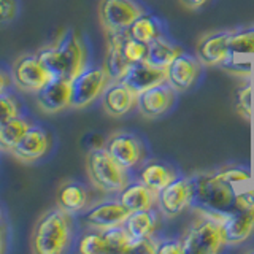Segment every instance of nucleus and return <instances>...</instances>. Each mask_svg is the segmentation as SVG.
<instances>
[{
    "label": "nucleus",
    "mask_w": 254,
    "mask_h": 254,
    "mask_svg": "<svg viewBox=\"0 0 254 254\" xmlns=\"http://www.w3.org/2000/svg\"><path fill=\"white\" fill-rule=\"evenodd\" d=\"M37 56L53 78L73 79L89 65L87 45L75 30H65L56 42L40 48Z\"/></svg>",
    "instance_id": "f257e3e1"
},
{
    "label": "nucleus",
    "mask_w": 254,
    "mask_h": 254,
    "mask_svg": "<svg viewBox=\"0 0 254 254\" xmlns=\"http://www.w3.org/2000/svg\"><path fill=\"white\" fill-rule=\"evenodd\" d=\"M75 242L73 214L59 206L45 211L32 230L30 250L37 254H62L70 251Z\"/></svg>",
    "instance_id": "f03ea898"
},
{
    "label": "nucleus",
    "mask_w": 254,
    "mask_h": 254,
    "mask_svg": "<svg viewBox=\"0 0 254 254\" xmlns=\"http://www.w3.org/2000/svg\"><path fill=\"white\" fill-rule=\"evenodd\" d=\"M195 210V208H194ZM197 218L180 237L183 254H216L224 250L221 214L214 211L195 210Z\"/></svg>",
    "instance_id": "7ed1b4c3"
},
{
    "label": "nucleus",
    "mask_w": 254,
    "mask_h": 254,
    "mask_svg": "<svg viewBox=\"0 0 254 254\" xmlns=\"http://www.w3.org/2000/svg\"><path fill=\"white\" fill-rule=\"evenodd\" d=\"M86 172L91 185L105 194H119L133 175L108 154L105 148H94L86 157Z\"/></svg>",
    "instance_id": "20e7f679"
},
{
    "label": "nucleus",
    "mask_w": 254,
    "mask_h": 254,
    "mask_svg": "<svg viewBox=\"0 0 254 254\" xmlns=\"http://www.w3.org/2000/svg\"><path fill=\"white\" fill-rule=\"evenodd\" d=\"M194 180L195 190L192 208L214 213H226L234 208L235 186L219 180L213 173H197L194 175Z\"/></svg>",
    "instance_id": "39448f33"
},
{
    "label": "nucleus",
    "mask_w": 254,
    "mask_h": 254,
    "mask_svg": "<svg viewBox=\"0 0 254 254\" xmlns=\"http://www.w3.org/2000/svg\"><path fill=\"white\" fill-rule=\"evenodd\" d=\"M108 154L115 159L118 164H121L126 170L135 175L140 167L148 161L149 149L146 141L140 135L133 132H115L107 138L105 145Z\"/></svg>",
    "instance_id": "423d86ee"
},
{
    "label": "nucleus",
    "mask_w": 254,
    "mask_h": 254,
    "mask_svg": "<svg viewBox=\"0 0 254 254\" xmlns=\"http://www.w3.org/2000/svg\"><path fill=\"white\" fill-rule=\"evenodd\" d=\"M111 83V78L103 65H87L81 73L70 79L71 102L70 108L83 110L97 102L107 86Z\"/></svg>",
    "instance_id": "0eeeda50"
},
{
    "label": "nucleus",
    "mask_w": 254,
    "mask_h": 254,
    "mask_svg": "<svg viewBox=\"0 0 254 254\" xmlns=\"http://www.w3.org/2000/svg\"><path fill=\"white\" fill-rule=\"evenodd\" d=\"M146 8L140 0H100L99 21L105 32H127Z\"/></svg>",
    "instance_id": "6e6552de"
},
{
    "label": "nucleus",
    "mask_w": 254,
    "mask_h": 254,
    "mask_svg": "<svg viewBox=\"0 0 254 254\" xmlns=\"http://www.w3.org/2000/svg\"><path fill=\"white\" fill-rule=\"evenodd\" d=\"M195 180L192 177H181L178 175L169 186L157 192V208L165 218L173 219L180 216L194 202Z\"/></svg>",
    "instance_id": "1a4fd4ad"
},
{
    "label": "nucleus",
    "mask_w": 254,
    "mask_h": 254,
    "mask_svg": "<svg viewBox=\"0 0 254 254\" xmlns=\"http://www.w3.org/2000/svg\"><path fill=\"white\" fill-rule=\"evenodd\" d=\"M11 79L16 89L27 94H37L53 79V75L38 59L37 54H22L13 62Z\"/></svg>",
    "instance_id": "9d476101"
},
{
    "label": "nucleus",
    "mask_w": 254,
    "mask_h": 254,
    "mask_svg": "<svg viewBox=\"0 0 254 254\" xmlns=\"http://www.w3.org/2000/svg\"><path fill=\"white\" fill-rule=\"evenodd\" d=\"M202 62L195 54L183 51L175 61L167 67V83H169L177 94L188 92L197 84L202 76Z\"/></svg>",
    "instance_id": "9b49d317"
},
{
    "label": "nucleus",
    "mask_w": 254,
    "mask_h": 254,
    "mask_svg": "<svg viewBox=\"0 0 254 254\" xmlns=\"http://www.w3.org/2000/svg\"><path fill=\"white\" fill-rule=\"evenodd\" d=\"M53 146V137L45 127L32 124L30 129L24 133L16 148L11 151V156L22 164H34L43 159Z\"/></svg>",
    "instance_id": "f8f14e48"
},
{
    "label": "nucleus",
    "mask_w": 254,
    "mask_h": 254,
    "mask_svg": "<svg viewBox=\"0 0 254 254\" xmlns=\"http://www.w3.org/2000/svg\"><path fill=\"white\" fill-rule=\"evenodd\" d=\"M175 102H177V91L164 81L140 92L137 97V108L145 118L156 119L169 113Z\"/></svg>",
    "instance_id": "ddd939ff"
},
{
    "label": "nucleus",
    "mask_w": 254,
    "mask_h": 254,
    "mask_svg": "<svg viewBox=\"0 0 254 254\" xmlns=\"http://www.w3.org/2000/svg\"><path fill=\"white\" fill-rule=\"evenodd\" d=\"M37 107L46 115H56L70 108L71 91L70 79L65 78H53L50 83L45 84L35 94Z\"/></svg>",
    "instance_id": "4468645a"
},
{
    "label": "nucleus",
    "mask_w": 254,
    "mask_h": 254,
    "mask_svg": "<svg viewBox=\"0 0 254 254\" xmlns=\"http://www.w3.org/2000/svg\"><path fill=\"white\" fill-rule=\"evenodd\" d=\"M138 94L132 91L123 81H111L105 92L102 94L100 102L103 111L111 118H123L129 115L137 107Z\"/></svg>",
    "instance_id": "2eb2a0df"
},
{
    "label": "nucleus",
    "mask_w": 254,
    "mask_h": 254,
    "mask_svg": "<svg viewBox=\"0 0 254 254\" xmlns=\"http://www.w3.org/2000/svg\"><path fill=\"white\" fill-rule=\"evenodd\" d=\"M232 30L211 32L203 35L195 46V56L203 67H221L229 56V37Z\"/></svg>",
    "instance_id": "dca6fc26"
},
{
    "label": "nucleus",
    "mask_w": 254,
    "mask_h": 254,
    "mask_svg": "<svg viewBox=\"0 0 254 254\" xmlns=\"http://www.w3.org/2000/svg\"><path fill=\"white\" fill-rule=\"evenodd\" d=\"M129 214L130 211L119 202V198H116V200H102L84 213V222L91 229L103 230L124 224Z\"/></svg>",
    "instance_id": "f3484780"
},
{
    "label": "nucleus",
    "mask_w": 254,
    "mask_h": 254,
    "mask_svg": "<svg viewBox=\"0 0 254 254\" xmlns=\"http://www.w3.org/2000/svg\"><path fill=\"white\" fill-rule=\"evenodd\" d=\"M221 224L226 245H242L254 234V214L230 210L221 214Z\"/></svg>",
    "instance_id": "a211bd4d"
},
{
    "label": "nucleus",
    "mask_w": 254,
    "mask_h": 254,
    "mask_svg": "<svg viewBox=\"0 0 254 254\" xmlns=\"http://www.w3.org/2000/svg\"><path fill=\"white\" fill-rule=\"evenodd\" d=\"M135 175H137V180L140 183H143L146 188L157 194L159 190L169 186L180 173L169 162L159 161V159H148Z\"/></svg>",
    "instance_id": "6ab92c4d"
},
{
    "label": "nucleus",
    "mask_w": 254,
    "mask_h": 254,
    "mask_svg": "<svg viewBox=\"0 0 254 254\" xmlns=\"http://www.w3.org/2000/svg\"><path fill=\"white\" fill-rule=\"evenodd\" d=\"M107 35V53L103 59V67L110 75L111 81H119L126 75L132 64L127 61L123 51V43L127 32H105Z\"/></svg>",
    "instance_id": "aec40b11"
},
{
    "label": "nucleus",
    "mask_w": 254,
    "mask_h": 254,
    "mask_svg": "<svg viewBox=\"0 0 254 254\" xmlns=\"http://www.w3.org/2000/svg\"><path fill=\"white\" fill-rule=\"evenodd\" d=\"M119 81H123L132 91L140 94L159 83L167 81V73L165 70L156 68L153 65H149L146 61H143L138 64H132L129 70L126 71V75L123 76V79H119Z\"/></svg>",
    "instance_id": "412c9836"
},
{
    "label": "nucleus",
    "mask_w": 254,
    "mask_h": 254,
    "mask_svg": "<svg viewBox=\"0 0 254 254\" xmlns=\"http://www.w3.org/2000/svg\"><path fill=\"white\" fill-rule=\"evenodd\" d=\"M89 205V190L81 181H64L56 194V206L70 214H78Z\"/></svg>",
    "instance_id": "4be33fe9"
},
{
    "label": "nucleus",
    "mask_w": 254,
    "mask_h": 254,
    "mask_svg": "<svg viewBox=\"0 0 254 254\" xmlns=\"http://www.w3.org/2000/svg\"><path fill=\"white\" fill-rule=\"evenodd\" d=\"M119 202H121L127 210L130 213L137 211V210H148V208H154L156 200H157V194L153 192L149 188H146L143 183L138 180L130 181L121 192L118 194Z\"/></svg>",
    "instance_id": "5701e85b"
},
{
    "label": "nucleus",
    "mask_w": 254,
    "mask_h": 254,
    "mask_svg": "<svg viewBox=\"0 0 254 254\" xmlns=\"http://www.w3.org/2000/svg\"><path fill=\"white\" fill-rule=\"evenodd\" d=\"M183 51L185 50H183L180 45L175 43L172 38H169L167 35H161L148 45L146 62L156 68L167 70V67H169L175 61V58L180 56Z\"/></svg>",
    "instance_id": "b1692460"
},
{
    "label": "nucleus",
    "mask_w": 254,
    "mask_h": 254,
    "mask_svg": "<svg viewBox=\"0 0 254 254\" xmlns=\"http://www.w3.org/2000/svg\"><path fill=\"white\" fill-rule=\"evenodd\" d=\"M159 213L161 211H157L156 208L132 211L129 216H127L124 226L135 240L154 235L157 224H159Z\"/></svg>",
    "instance_id": "393cba45"
},
{
    "label": "nucleus",
    "mask_w": 254,
    "mask_h": 254,
    "mask_svg": "<svg viewBox=\"0 0 254 254\" xmlns=\"http://www.w3.org/2000/svg\"><path fill=\"white\" fill-rule=\"evenodd\" d=\"M127 34L133 38L140 40L143 43L149 45L157 37L167 35V27H165V22L159 18V16L146 11L132 24L129 30H127Z\"/></svg>",
    "instance_id": "a878e982"
},
{
    "label": "nucleus",
    "mask_w": 254,
    "mask_h": 254,
    "mask_svg": "<svg viewBox=\"0 0 254 254\" xmlns=\"http://www.w3.org/2000/svg\"><path fill=\"white\" fill-rule=\"evenodd\" d=\"M30 119L26 115H21L0 127V153L11 154V151L24 137V133L30 129Z\"/></svg>",
    "instance_id": "bb28decb"
},
{
    "label": "nucleus",
    "mask_w": 254,
    "mask_h": 254,
    "mask_svg": "<svg viewBox=\"0 0 254 254\" xmlns=\"http://www.w3.org/2000/svg\"><path fill=\"white\" fill-rule=\"evenodd\" d=\"M102 234L108 245L110 253H130L137 248L138 240H135L124 224L103 229Z\"/></svg>",
    "instance_id": "cd10ccee"
},
{
    "label": "nucleus",
    "mask_w": 254,
    "mask_h": 254,
    "mask_svg": "<svg viewBox=\"0 0 254 254\" xmlns=\"http://www.w3.org/2000/svg\"><path fill=\"white\" fill-rule=\"evenodd\" d=\"M229 51L230 54L254 56V24L230 32Z\"/></svg>",
    "instance_id": "c85d7f7f"
},
{
    "label": "nucleus",
    "mask_w": 254,
    "mask_h": 254,
    "mask_svg": "<svg viewBox=\"0 0 254 254\" xmlns=\"http://www.w3.org/2000/svg\"><path fill=\"white\" fill-rule=\"evenodd\" d=\"M76 250L81 254H107V253H110L102 230L91 229V227H89V230L83 232L81 237L78 238Z\"/></svg>",
    "instance_id": "c756f323"
},
{
    "label": "nucleus",
    "mask_w": 254,
    "mask_h": 254,
    "mask_svg": "<svg viewBox=\"0 0 254 254\" xmlns=\"http://www.w3.org/2000/svg\"><path fill=\"white\" fill-rule=\"evenodd\" d=\"M213 175L232 186H243L251 183V172L248 167L243 165H226L222 169L213 172Z\"/></svg>",
    "instance_id": "7c9ffc66"
},
{
    "label": "nucleus",
    "mask_w": 254,
    "mask_h": 254,
    "mask_svg": "<svg viewBox=\"0 0 254 254\" xmlns=\"http://www.w3.org/2000/svg\"><path fill=\"white\" fill-rule=\"evenodd\" d=\"M22 115V107L19 100L8 91L0 94V127H3L6 123L13 121L14 118Z\"/></svg>",
    "instance_id": "2f4dec72"
},
{
    "label": "nucleus",
    "mask_w": 254,
    "mask_h": 254,
    "mask_svg": "<svg viewBox=\"0 0 254 254\" xmlns=\"http://www.w3.org/2000/svg\"><path fill=\"white\" fill-rule=\"evenodd\" d=\"M123 51L126 54L127 61H129L130 64H138V62L146 61L148 45L127 34L124 38V43H123Z\"/></svg>",
    "instance_id": "473e14b6"
},
{
    "label": "nucleus",
    "mask_w": 254,
    "mask_h": 254,
    "mask_svg": "<svg viewBox=\"0 0 254 254\" xmlns=\"http://www.w3.org/2000/svg\"><path fill=\"white\" fill-rule=\"evenodd\" d=\"M248 56H240V54H230L229 58L222 62L221 68H224L226 71L232 75L238 76H251L253 71V62L250 59H246Z\"/></svg>",
    "instance_id": "72a5a7b5"
},
{
    "label": "nucleus",
    "mask_w": 254,
    "mask_h": 254,
    "mask_svg": "<svg viewBox=\"0 0 254 254\" xmlns=\"http://www.w3.org/2000/svg\"><path fill=\"white\" fill-rule=\"evenodd\" d=\"M235 110L238 115L246 119V121L251 119V84L250 81L245 86L238 87V91L235 92Z\"/></svg>",
    "instance_id": "f704fd0d"
},
{
    "label": "nucleus",
    "mask_w": 254,
    "mask_h": 254,
    "mask_svg": "<svg viewBox=\"0 0 254 254\" xmlns=\"http://www.w3.org/2000/svg\"><path fill=\"white\" fill-rule=\"evenodd\" d=\"M232 210L254 214V188H245L242 190H237Z\"/></svg>",
    "instance_id": "c9c22d12"
},
{
    "label": "nucleus",
    "mask_w": 254,
    "mask_h": 254,
    "mask_svg": "<svg viewBox=\"0 0 254 254\" xmlns=\"http://www.w3.org/2000/svg\"><path fill=\"white\" fill-rule=\"evenodd\" d=\"M19 14L18 0H0V26L13 22Z\"/></svg>",
    "instance_id": "e433bc0d"
},
{
    "label": "nucleus",
    "mask_w": 254,
    "mask_h": 254,
    "mask_svg": "<svg viewBox=\"0 0 254 254\" xmlns=\"http://www.w3.org/2000/svg\"><path fill=\"white\" fill-rule=\"evenodd\" d=\"M157 254H183V245L180 238H159Z\"/></svg>",
    "instance_id": "4c0bfd02"
},
{
    "label": "nucleus",
    "mask_w": 254,
    "mask_h": 254,
    "mask_svg": "<svg viewBox=\"0 0 254 254\" xmlns=\"http://www.w3.org/2000/svg\"><path fill=\"white\" fill-rule=\"evenodd\" d=\"M13 86V79H11V73L6 71L5 68L0 67V94L8 92Z\"/></svg>",
    "instance_id": "58836bf2"
},
{
    "label": "nucleus",
    "mask_w": 254,
    "mask_h": 254,
    "mask_svg": "<svg viewBox=\"0 0 254 254\" xmlns=\"http://www.w3.org/2000/svg\"><path fill=\"white\" fill-rule=\"evenodd\" d=\"M180 3L190 11H198L211 3V0H180Z\"/></svg>",
    "instance_id": "ea45409f"
},
{
    "label": "nucleus",
    "mask_w": 254,
    "mask_h": 254,
    "mask_svg": "<svg viewBox=\"0 0 254 254\" xmlns=\"http://www.w3.org/2000/svg\"><path fill=\"white\" fill-rule=\"evenodd\" d=\"M6 245V235H5V226H0V253L5 251Z\"/></svg>",
    "instance_id": "a19ab883"
},
{
    "label": "nucleus",
    "mask_w": 254,
    "mask_h": 254,
    "mask_svg": "<svg viewBox=\"0 0 254 254\" xmlns=\"http://www.w3.org/2000/svg\"><path fill=\"white\" fill-rule=\"evenodd\" d=\"M0 226H3V213H2V208H0Z\"/></svg>",
    "instance_id": "79ce46f5"
}]
</instances>
